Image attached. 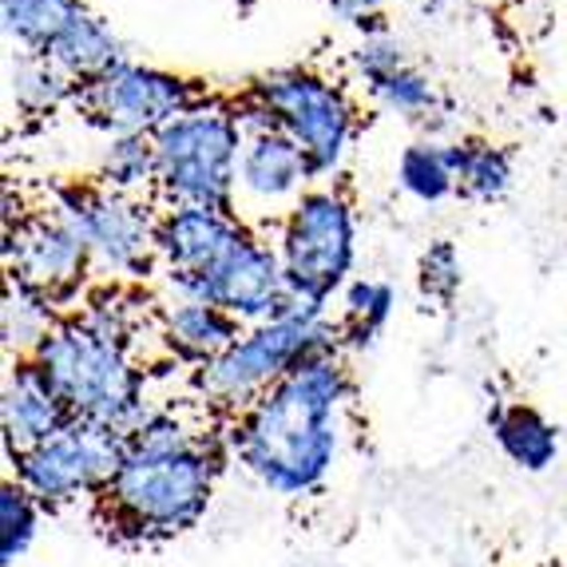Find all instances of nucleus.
Returning a JSON list of instances; mask_svg holds the SVG:
<instances>
[{"instance_id": "obj_18", "label": "nucleus", "mask_w": 567, "mask_h": 567, "mask_svg": "<svg viewBox=\"0 0 567 567\" xmlns=\"http://www.w3.org/2000/svg\"><path fill=\"white\" fill-rule=\"evenodd\" d=\"M44 60H52L68 80H76L80 87H87L95 80H104L107 72H115L127 56H123L120 37L95 12L84 9L68 24V32L52 44V52Z\"/></svg>"}, {"instance_id": "obj_1", "label": "nucleus", "mask_w": 567, "mask_h": 567, "mask_svg": "<svg viewBox=\"0 0 567 567\" xmlns=\"http://www.w3.org/2000/svg\"><path fill=\"white\" fill-rule=\"evenodd\" d=\"M350 401L353 381L341 353H313L230 421L227 445L266 492L302 501L330 481Z\"/></svg>"}, {"instance_id": "obj_26", "label": "nucleus", "mask_w": 567, "mask_h": 567, "mask_svg": "<svg viewBox=\"0 0 567 567\" xmlns=\"http://www.w3.org/2000/svg\"><path fill=\"white\" fill-rule=\"evenodd\" d=\"M40 508L44 504L24 484L4 481L0 488V567H12L17 559L29 556L40 532Z\"/></svg>"}, {"instance_id": "obj_6", "label": "nucleus", "mask_w": 567, "mask_h": 567, "mask_svg": "<svg viewBox=\"0 0 567 567\" xmlns=\"http://www.w3.org/2000/svg\"><path fill=\"white\" fill-rule=\"evenodd\" d=\"M278 258H282L290 306L330 313L333 293L353 282L358 262V215L346 190L318 183L293 203L275 230Z\"/></svg>"}, {"instance_id": "obj_21", "label": "nucleus", "mask_w": 567, "mask_h": 567, "mask_svg": "<svg viewBox=\"0 0 567 567\" xmlns=\"http://www.w3.org/2000/svg\"><path fill=\"white\" fill-rule=\"evenodd\" d=\"M80 12H84L80 0H0L4 37H9V44H17L20 52H32V56H48Z\"/></svg>"}, {"instance_id": "obj_27", "label": "nucleus", "mask_w": 567, "mask_h": 567, "mask_svg": "<svg viewBox=\"0 0 567 567\" xmlns=\"http://www.w3.org/2000/svg\"><path fill=\"white\" fill-rule=\"evenodd\" d=\"M369 100L393 115L425 120V115H433V107H436V87L421 68L405 64V68H398L393 76L381 80L378 87H369Z\"/></svg>"}, {"instance_id": "obj_9", "label": "nucleus", "mask_w": 567, "mask_h": 567, "mask_svg": "<svg viewBox=\"0 0 567 567\" xmlns=\"http://www.w3.org/2000/svg\"><path fill=\"white\" fill-rule=\"evenodd\" d=\"M127 433L72 416L52 441L12 461V481L37 496L44 508H64L80 496H100L120 473Z\"/></svg>"}, {"instance_id": "obj_4", "label": "nucleus", "mask_w": 567, "mask_h": 567, "mask_svg": "<svg viewBox=\"0 0 567 567\" xmlns=\"http://www.w3.org/2000/svg\"><path fill=\"white\" fill-rule=\"evenodd\" d=\"M330 350H341V330L330 313L290 306L270 322L243 330V338L223 358L195 369V389L207 409L238 416L243 409L255 405L266 389L278 385L293 365Z\"/></svg>"}, {"instance_id": "obj_11", "label": "nucleus", "mask_w": 567, "mask_h": 567, "mask_svg": "<svg viewBox=\"0 0 567 567\" xmlns=\"http://www.w3.org/2000/svg\"><path fill=\"white\" fill-rule=\"evenodd\" d=\"M4 266L9 282L40 293L60 318L87 302V278L95 275L87 246L52 210L17 215V223L4 227Z\"/></svg>"}, {"instance_id": "obj_29", "label": "nucleus", "mask_w": 567, "mask_h": 567, "mask_svg": "<svg viewBox=\"0 0 567 567\" xmlns=\"http://www.w3.org/2000/svg\"><path fill=\"white\" fill-rule=\"evenodd\" d=\"M405 48H401V40H393L389 32H381V37H365L358 48L350 52V72H353V84L358 87H378L385 76H393L398 68H405Z\"/></svg>"}, {"instance_id": "obj_7", "label": "nucleus", "mask_w": 567, "mask_h": 567, "mask_svg": "<svg viewBox=\"0 0 567 567\" xmlns=\"http://www.w3.org/2000/svg\"><path fill=\"white\" fill-rule=\"evenodd\" d=\"M48 210L76 230L92 255L95 275L112 286L159 275V210L147 199H127L120 190H107L100 179H68L48 190Z\"/></svg>"}, {"instance_id": "obj_28", "label": "nucleus", "mask_w": 567, "mask_h": 567, "mask_svg": "<svg viewBox=\"0 0 567 567\" xmlns=\"http://www.w3.org/2000/svg\"><path fill=\"white\" fill-rule=\"evenodd\" d=\"M461 282H464V275H461L456 246L445 243V238L429 243V250L421 255V262H416V286H421V293L436 306H453L456 293H461Z\"/></svg>"}, {"instance_id": "obj_20", "label": "nucleus", "mask_w": 567, "mask_h": 567, "mask_svg": "<svg viewBox=\"0 0 567 567\" xmlns=\"http://www.w3.org/2000/svg\"><path fill=\"white\" fill-rule=\"evenodd\" d=\"M95 179L104 183L107 190L127 195V199L155 195V183H159L155 140L135 132L107 135L104 147H100V159H95Z\"/></svg>"}, {"instance_id": "obj_30", "label": "nucleus", "mask_w": 567, "mask_h": 567, "mask_svg": "<svg viewBox=\"0 0 567 567\" xmlns=\"http://www.w3.org/2000/svg\"><path fill=\"white\" fill-rule=\"evenodd\" d=\"M326 4H330L333 17L353 24V29H361L365 20H378L381 9H385V0H326Z\"/></svg>"}, {"instance_id": "obj_24", "label": "nucleus", "mask_w": 567, "mask_h": 567, "mask_svg": "<svg viewBox=\"0 0 567 567\" xmlns=\"http://www.w3.org/2000/svg\"><path fill=\"white\" fill-rule=\"evenodd\" d=\"M398 187L413 195L416 203L436 207L456 195V171L449 159V143L441 140H416L409 143L398 159Z\"/></svg>"}, {"instance_id": "obj_15", "label": "nucleus", "mask_w": 567, "mask_h": 567, "mask_svg": "<svg viewBox=\"0 0 567 567\" xmlns=\"http://www.w3.org/2000/svg\"><path fill=\"white\" fill-rule=\"evenodd\" d=\"M72 421V409L56 393V385L44 378V369L32 358H12L9 373H4V389H0V441H4V456L20 461L32 449L60 433Z\"/></svg>"}, {"instance_id": "obj_17", "label": "nucleus", "mask_w": 567, "mask_h": 567, "mask_svg": "<svg viewBox=\"0 0 567 567\" xmlns=\"http://www.w3.org/2000/svg\"><path fill=\"white\" fill-rule=\"evenodd\" d=\"M488 429L501 453L524 473H548L559 461V429L548 416L520 401H501L488 413Z\"/></svg>"}, {"instance_id": "obj_23", "label": "nucleus", "mask_w": 567, "mask_h": 567, "mask_svg": "<svg viewBox=\"0 0 567 567\" xmlns=\"http://www.w3.org/2000/svg\"><path fill=\"white\" fill-rule=\"evenodd\" d=\"M393 306H398V293L389 282L378 278H353L346 290H341V313H338V330H341V350H365L381 338V330L393 318Z\"/></svg>"}, {"instance_id": "obj_13", "label": "nucleus", "mask_w": 567, "mask_h": 567, "mask_svg": "<svg viewBox=\"0 0 567 567\" xmlns=\"http://www.w3.org/2000/svg\"><path fill=\"white\" fill-rule=\"evenodd\" d=\"M243 215L210 207H163L155 230V255H159L163 290L167 286L203 278L210 266L227 258V250L246 235Z\"/></svg>"}, {"instance_id": "obj_25", "label": "nucleus", "mask_w": 567, "mask_h": 567, "mask_svg": "<svg viewBox=\"0 0 567 567\" xmlns=\"http://www.w3.org/2000/svg\"><path fill=\"white\" fill-rule=\"evenodd\" d=\"M60 326V313L40 298V293L24 290L20 282L4 286V306H0V338L12 358H32L40 350V341Z\"/></svg>"}, {"instance_id": "obj_10", "label": "nucleus", "mask_w": 567, "mask_h": 567, "mask_svg": "<svg viewBox=\"0 0 567 567\" xmlns=\"http://www.w3.org/2000/svg\"><path fill=\"white\" fill-rule=\"evenodd\" d=\"M207 100L210 92L199 80H187L179 72H167V68H155V64L123 60L104 80L80 87L76 107L87 115V123L104 127L107 135H120V132L155 135L171 120L195 112Z\"/></svg>"}, {"instance_id": "obj_16", "label": "nucleus", "mask_w": 567, "mask_h": 567, "mask_svg": "<svg viewBox=\"0 0 567 567\" xmlns=\"http://www.w3.org/2000/svg\"><path fill=\"white\" fill-rule=\"evenodd\" d=\"M246 326H238L227 310H218L199 298H167L155 310V338L167 350L171 361L190 369L210 365L215 358L235 346L243 338Z\"/></svg>"}, {"instance_id": "obj_2", "label": "nucleus", "mask_w": 567, "mask_h": 567, "mask_svg": "<svg viewBox=\"0 0 567 567\" xmlns=\"http://www.w3.org/2000/svg\"><path fill=\"white\" fill-rule=\"evenodd\" d=\"M215 481V441L175 409H155L127 433L120 473L100 492L107 528L132 539L183 536L207 516Z\"/></svg>"}, {"instance_id": "obj_5", "label": "nucleus", "mask_w": 567, "mask_h": 567, "mask_svg": "<svg viewBox=\"0 0 567 567\" xmlns=\"http://www.w3.org/2000/svg\"><path fill=\"white\" fill-rule=\"evenodd\" d=\"M152 140L159 159V207H210L238 215V159L246 135L230 100L210 95L207 104L171 120Z\"/></svg>"}, {"instance_id": "obj_3", "label": "nucleus", "mask_w": 567, "mask_h": 567, "mask_svg": "<svg viewBox=\"0 0 567 567\" xmlns=\"http://www.w3.org/2000/svg\"><path fill=\"white\" fill-rule=\"evenodd\" d=\"M32 361L44 369V378L56 385L64 405L80 421L132 433L155 413L147 401V369L140 365V353L100 338L76 313L60 318Z\"/></svg>"}, {"instance_id": "obj_22", "label": "nucleus", "mask_w": 567, "mask_h": 567, "mask_svg": "<svg viewBox=\"0 0 567 567\" xmlns=\"http://www.w3.org/2000/svg\"><path fill=\"white\" fill-rule=\"evenodd\" d=\"M4 72H9V100L24 115H48L64 104H76L80 84L68 80L52 60L17 52V56H9Z\"/></svg>"}, {"instance_id": "obj_19", "label": "nucleus", "mask_w": 567, "mask_h": 567, "mask_svg": "<svg viewBox=\"0 0 567 567\" xmlns=\"http://www.w3.org/2000/svg\"><path fill=\"white\" fill-rule=\"evenodd\" d=\"M449 159L456 171V195L473 203H501L512 190L516 167L512 152L488 140H449Z\"/></svg>"}, {"instance_id": "obj_8", "label": "nucleus", "mask_w": 567, "mask_h": 567, "mask_svg": "<svg viewBox=\"0 0 567 567\" xmlns=\"http://www.w3.org/2000/svg\"><path fill=\"white\" fill-rule=\"evenodd\" d=\"M246 87L275 112L278 132H286L306 152L313 183L333 179L358 140L361 120L353 95L313 68H278Z\"/></svg>"}, {"instance_id": "obj_14", "label": "nucleus", "mask_w": 567, "mask_h": 567, "mask_svg": "<svg viewBox=\"0 0 567 567\" xmlns=\"http://www.w3.org/2000/svg\"><path fill=\"white\" fill-rule=\"evenodd\" d=\"M313 183L310 159L286 132L246 135L238 159V215H278L282 218Z\"/></svg>"}, {"instance_id": "obj_12", "label": "nucleus", "mask_w": 567, "mask_h": 567, "mask_svg": "<svg viewBox=\"0 0 567 567\" xmlns=\"http://www.w3.org/2000/svg\"><path fill=\"white\" fill-rule=\"evenodd\" d=\"M167 298H199L218 310H227L238 326H262L290 310V286H286L278 246L262 230L246 227V235L227 250V258L210 266L203 278L167 286Z\"/></svg>"}]
</instances>
